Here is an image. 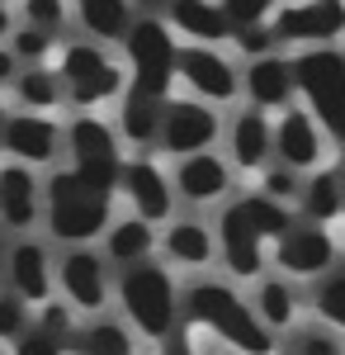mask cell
I'll list each match as a JSON object with an SVG mask.
<instances>
[{"label":"cell","instance_id":"7bdbcfd3","mask_svg":"<svg viewBox=\"0 0 345 355\" xmlns=\"http://www.w3.org/2000/svg\"><path fill=\"white\" fill-rule=\"evenodd\" d=\"M10 33V15H5V5H0V38Z\"/></svg>","mask_w":345,"mask_h":355},{"label":"cell","instance_id":"f1b7e54d","mask_svg":"<svg viewBox=\"0 0 345 355\" xmlns=\"http://www.w3.org/2000/svg\"><path fill=\"white\" fill-rule=\"evenodd\" d=\"M19 100L33 105V110H53L57 100H62V90H57V76L53 71H43V67H33L19 76Z\"/></svg>","mask_w":345,"mask_h":355},{"label":"cell","instance_id":"f6af8a7d","mask_svg":"<svg viewBox=\"0 0 345 355\" xmlns=\"http://www.w3.org/2000/svg\"><path fill=\"white\" fill-rule=\"evenodd\" d=\"M341 190H345V171H341Z\"/></svg>","mask_w":345,"mask_h":355},{"label":"cell","instance_id":"1f68e13d","mask_svg":"<svg viewBox=\"0 0 345 355\" xmlns=\"http://www.w3.org/2000/svg\"><path fill=\"white\" fill-rule=\"evenodd\" d=\"M62 351H67L62 336H53V331H43V327H24L15 336V355H62Z\"/></svg>","mask_w":345,"mask_h":355},{"label":"cell","instance_id":"9a60e30c","mask_svg":"<svg viewBox=\"0 0 345 355\" xmlns=\"http://www.w3.org/2000/svg\"><path fill=\"white\" fill-rule=\"evenodd\" d=\"M274 147H279L284 166H317V157H321V137H317L312 119H308L303 110H289L284 119H279Z\"/></svg>","mask_w":345,"mask_h":355},{"label":"cell","instance_id":"7c38bea8","mask_svg":"<svg viewBox=\"0 0 345 355\" xmlns=\"http://www.w3.org/2000/svg\"><path fill=\"white\" fill-rule=\"evenodd\" d=\"M336 256V242L326 237V227L312 223V227H289L279 237V266L289 275H321Z\"/></svg>","mask_w":345,"mask_h":355},{"label":"cell","instance_id":"44dd1931","mask_svg":"<svg viewBox=\"0 0 345 355\" xmlns=\"http://www.w3.org/2000/svg\"><path fill=\"white\" fill-rule=\"evenodd\" d=\"M170 19H175V28H185L189 38H204V43L232 33L222 5H213V0H170Z\"/></svg>","mask_w":345,"mask_h":355},{"label":"cell","instance_id":"836d02e7","mask_svg":"<svg viewBox=\"0 0 345 355\" xmlns=\"http://www.w3.org/2000/svg\"><path fill=\"white\" fill-rule=\"evenodd\" d=\"M28 10V24L43 28V33H53V28H62V15H67V0H24Z\"/></svg>","mask_w":345,"mask_h":355},{"label":"cell","instance_id":"4fadbf2b","mask_svg":"<svg viewBox=\"0 0 345 355\" xmlns=\"http://www.w3.org/2000/svg\"><path fill=\"white\" fill-rule=\"evenodd\" d=\"M118 185L128 190V199H133V209H137V218H142V223L166 218V214H170V190H166V175H161L152 162L118 166Z\"/></svg>","mask_w":345,"mask_h":355},{"label":"cell","instance_id":"52a82bcc","mask_svg":"<svg viewBox=\"0 0 345 355\" xmlns=\"http://www.w3.org/2000/svg\"><path fill=\"white\" fill-rule=\"evenodd\" d=\"M57 76L67 81V95H71L76 105H100L109 95H118V85H123L118 67H114L100 48H85V43H76V48L62 53V71H57Z\"/></svg>","mask_w":345,"mask_h":355},{"label":"cell","instance_id":"ffe728a7","mask_svg":"<svg viewBox=\"0 0 345 355\" xmlns=\"http://www.w3.org/2000/svg\"><path fill=\"white\" fill-rule=\"evenodd\" d=\"M5 270H10V279H15V294L19 299H48V289H53V279H48V256H43V246H15V256L5 261Z\"/></svg>","mask_w":345,"mask_h":355},{"label":"cell","instance_id":"d590c367","mask_svg":"<svg viewBox=\"0 0 345 355\" xmlns=\"http://www.w3.org/2000/svg\"><path fill=\"white\" fill-rule=\"evenodd\" d=\"M269 43H274V28H265V24H246V28H237V48H241V53L265 57V53H269Z\"/></svg>","mask_w":345,"mask_h":355},{"label":"cell","instance_id":"ee69618b","mask_svg":"<svg viewBox=\"0 0 345 355\" xmlns=\"http://www.w3.org/2000/svg\"><path fill=\"white\" fill-rule=\"evenodd\" d=\"M5 261H10V256H5V242H0V275H5Z\"/></svg>","mask_w":345,"mask_h":355},{"label":"cell","instance_id":"ab89813d","mask_svg":"<svg viewBox=\"0 0 345 355\" xmlns=\"http://www.w3.org/2000/svg\"><path fill=\"white\" fill-rule=\"evenodd\" d=\"M15 62H19V57L10 53V48H0V85H5V81H15Z\"/></svg>","mask_w":345,"mask_h":355},{"label":"cell","instance_id":"8fae6325","mask_svg":"<svg viewBox=\"0 0 345 355\" xmlns=\"http://www.w3.org/2000/svg\"><path fill=\"white\" fill-rule=\"evenodd\" d=\"M175 71L185 76L204 100H232L237 95V71L209 48H180L175 53Z\"/></svg>","mask_w":345,"mask_h":355},{"label":"cell","instance_id":"7402d4cb","mask_svg":"<svg viewBox=\"0 0 345 355\" xmlns=\"http://www.w3.org/2000/svg\"><path fill=\"white\" fill-rule=\"evenodd\" d=\"M269 147H274V128L265 123V114H241L237 128H232V157H237V166H260L269 157Z\"/></svg>","mask_w":345,"mask_h":355},{"label":"cell","instance_id":"e575fe53","mask_svg":"<svg viewBox=\"0 0 345 355\" xmlns=\"http://www.w3.org/2000/svg\"><path fill=\"white\" fill-rule=\"evenodd\" d=\"M24 327H28V318H24L19 294H15V289H10V294H0V336H5V341H15Z\"/></svg>","mask_w":345,"mask_h":355},{"label":"cell","instance_id":"5b68a950","mask_svg":"<svg viewBox=\"0 0 345 355\" xmlns=\"http://www.w3.org/2000/svg\"><path fill=\"white\" fill-rule=\"evenodd\" d=\"M128 62H133V90L137 95H152V100H166L170 90V76H175V43H170V28L161 19H137L128 33Z\"/></svg>","mask_w":345,"mask_h":355},{"label":"cell","instance_id":"f35d334b","mask_svg":"<svg viewBox=\"0 0 345 355\" xmlns=\"http://www.w3.org/2000/svg\"><path fill=\"white\" fill-rule=\"evenodd\" d=\"M43 331H53V336H62V341L71 336V318H67L62 303H48V308H43Z\"/></svg>","mask_w":345,"mask_h":355},{"label":"cell","instance_id":"4dcf8cb0","mask_svg":"<svg viewBox=\"0 0 345 355\" xmlns=\"http://www.w3.org/2000/svg\"><path fill=\"white\" fill-rule=\"evenodd\" d=\"M317 313L326 318V322H336V327H345V270L331 275L326 284L317 289Z\"/></svg>","mask_w":345,"mask_h":355},{"label":"cell","instance_id":"484cf974","mask_svg":"<svg viewBox=\"0 0 345 355\" xmlns=\"http://www.w3.org/2000/svg\"><path fill=\"white\" fill-rule=\"evenodd\" d=\"M166 251H170L180 266H204L213 256V242H209V232H204L199 223H175L170 237H166Z\"/></svg>","mask_w":345,"mask_h":355},{"label":"cell","instance_id":"7a4b0ae2","mask_svg":"<svg viewBox=\"0 0 345 355\" xmlns=\"http://www.w3.org/2000/svg\"><path fill=\"white\" fill-rule=\"evenodd\" d=\"M189 313H194V322L213 327L222 341H232L237 351L269 355L265 322H260V318H256V313H251L227 284H194V289H189Z\"/></svg>","mask_w":345,"mask_h":355},{"label":"cell","instance_id":"d4e9b609","mask_svg":"<svg viewBox=\"0 0 345 355\" xmlns=\"http://www.w3.org/2000/svg\"><path fill=\"white\" fill-rule=\"evenodd\" d=\"M147 251H152V227L142 218H128V223H118V227L109 232V256L123 261V266H137Z\"/></svg>","mask_w":345,"mask_h":355},{"label":"cell","instance_id":"3957f363","mask_svg":"<svg viewBox=\"0 0 345 355\" xmlns=\"http://www.w3.org/2000/svg\"><path fill=\"white\" fill-rule=\"evenodd\" d=\"M293 90H303V100L317 110V119L345 142V53L336 48H312V53L293 57Z\"/></svg>","mask_w":345,"mask_h":355},{"label":"cell","instance_id":"e0dca14e","mask_svg":"<svg viewBox=\"0 0 345 355\" xmlns=\"http://www.w3.org/2000/svg\"><path fill=\"white\" fill-rule=\"evenodd\" d=\"M62 289L80 308H105V266L90 251H71L62 261Z\"/></svg>","mask_w":345,"mask_h":355},{"label":"cell","instance_id":"d6986e66","mask_svg":"<svg viewBox=\"0 0 345 355\" xmlns=\"http://www.w3.org/2000/svg\"><path fill=\"white\" fill-rule=\"evenodd\" d=\"M175 185H180L185 199H194V204L218 199V194L227 190V166L218 162L213 152H189L185 166H180V175H175Z\"/></svg>","mask_w":345,"mask_h":355},{"label":"cell","instance_id":"5bb4252c","mask_svg":"<svg viewBox=\"0 0 345 355\" xmlns=\"http://www.w3.org/2000/svg\"><path fill=\"white\" fill-rule=\"evenodd\" d=\"M0 218L10 227H28L38 218V185L24 166H0Z\"/></svg>","mask_w":345,"mask_h":355},{"label":"cell","instance_id":"74e56055","mask_svg":"<svg viewBox=\"0 0 345 355\" xmlns=\"http://www.w3.org/2000/svg\"><path fill=\"white\" fill-rule=\"evenodd\" d=\"M293 190H298V185H293V166H284V171L274 166V171L265 175V194L269 199H289Z\"/></svg>","mask_w":345,"mask_h":355},{"label":"cell","instance_id":"83f0119b","mask_svg":"<svg viewBox=\"0 0 345 355\" xmlns=\"http://www.w3.org/2000/svg\"><path fill=\"white\" fill-rule=\"evenodd\" d=\"M303 209H308V218H312V223H326V218H336V214L345 209L341 175H317V180L308 185V194H303Z\"/></svg>","mask_w":345,"mask_h":355},{"label":"cell","instance_id":"cb8c5ba5","mask_svg":"<svg viewBox=\"0 0 345 355\" xmlns=\"http://www.w3.org/2000/svg\"><path fill=\"white\" fill-rule=\"evenodd\" d=\"M161 110H166V100L128 90V100H123V133L133 137V142H152L161 133Z\"/></svg>","mask_w":345,"mask_h":355},{"label":"cell","instance_id":"ac0fdd59","mask_svg":"<svg viewBox=\"0 0 345 355\" xmlns=\"http://www.w3.org/2000/svg\"><path fill=\"white\" fill-rule=\"evenodd\" d=\"M246 90H251V100L260 105V110H279V105H289L293 95V71L289 62H279V57H256V67L246 71Z\"/></svg>","mask_w":345,"mask_h":355},{"label":"cell","instance_id":"8992f818","mask_svg":"<svg viewBox=\"0 0 345 355\" xmlns=\"http://www.w3.org/2000/svg\"><path fill=\"white\" fill-rule=\"evenodd\" d=\"M123 308L147 336H166L175 327V284L157 266H133L123 275Z\"/></svg>","mask_w":345,"mask_h":355},{"label":"cell","instance_id":"30bf717a","mask_svg":"<svg viewBox=\"0 0 345 355\" xmlns=\"http://www.w3.org/2000/svg\"><path fill=\"white\" fill-rule=\"evenodd\" d=\"M218 137V119L209 105L199 100H175L161 110V142L170 152H209V142Z\"/></svg>","mask_w":345,"mask_h":355},{"label":"cell","instance_id":"b9f144b4","mask_svg":"<svg viewBox=\"0 0 345 355\" xmlns=\"http://www.w3.org/2000/svg\"><path fill=\"white\" fill-rule=\"evenodd\" d=\"M128 5H142V10H161L166 0H128Z\"/></svg>","mask_w":345,"mask_h":355},{"label":"cell","instance_id":"2e32d148","mask_svg":"<svg viewBox=\"0 0 345 355\" xmlns=\"http://www.w3.org/2000/svg\"><path fill=\"white\" fill-rule=\"evenodd\" d=\"M5 147L24 162H48L57 147V128L53 119H38V114H15L5 123Z\"/></svg>","mask_w":345,"mask_h":355},{"label":"cell","instance_id":"f546056e","mask_svg":"<svg viewBox=\"0 0 345 355\" xmlns=\"http://www.w3.org/2000/svg\"><path fill=\"white\" fill-rule=\"evenodd\" d=\"M260 318H265L269 327H289L293 322L289 284H279V279H265V284H260Z\"/></svg>","mask_w":345,"mask_h":355},{"label":"cell","instance_id":"6da1fadb","mask_svg":"<svg viewBox=\"0 0 345 355\" xmlns=\"http://www.w3.org/2000/svg\"><path fill=\"white\" fill-rule=\"evenodd\" d=\"M289 232V214L279 209V199L269 194H246L237 204H227L222 214V251H227V266L237 275H256L265 261H260V246Z\"/></svg>","mask_w":345,"mask_h":355},{"label":"cell","instance_id":"ba28073f","mask_svg":"<svg viewBox=\"0 0 345 355\" xmlns=\"http://www.w3.org/2000/svg\"><path fill=\"white\" fill-rule=\"evenodd\" d=\"M71 157H76V175H85L90 185L114 190L118 185V147L100 119H76L71 123Z\"/></svg>","mask_w":345,"mask_h":355},{"label":"cell","instance_id":"8d00e7d4","mask_svg":"<svg viewBox=\"0 0 345 355\" xmlns=\"http://www.w3.org/2000/svg\"><path fill=\"white\" fill-rule=\"evenodd\" d=\"M10 53L15 57H28V62H38V57L48 53V33H43V28H19V33H15V48H10Z\"/></svg>","mask_w":345,"mask_h":355},{"label":"cell","instance_id":"60d3db41","mask_svg":"<svg viewBox=\"0 0 345 355\" xmlns=\"http://www.w3.org/2000/svg\"><path fill=\"white\" fill-rule=\"evenodd\" d=\"M303 355H331V341H326V336H308Z\"/></svg>","mask_w":345,"mask_h":355},{"label":"cell","instance_id":"d6a6232c","mask_svg":"<svg viewBox=\"0 0 345 355\" xmlns=\"http://www.w3.org/2000/svg\"><path fill=\"white\" fill-rule=\"evenodd\" d=\"M269 10H274V0H222V15H227V24H232V28L260 24Z\"/></svg>","mask_w":345,"mask_h":355},{"label":"cell","instance_id":"603a6c76","mask_svg":"<svg viewBox=\"0 0 345 355\" xmlns=\"http://www.w3.org/2000/svg\"><path fill=\"white\" fill-rule=\"evenodd\" d=\"M76 15L95 38H123L133 28L128 0H76Z\"/></svg>","mask_w":345,"mask_h":355},{"label":"cell","instance_id":"277c9868","mask_svg":"<svg viewBox=\"0 0 345 355\" xmlns=\"http://www.w3.org/2000/svg\"><path fill=\"white\" fill-rule=\"evenodd\" d=\"M48 223L62 242H85L95 232H105L109 223V190L90 185L76 171L53 175V204H48Z\"/></svg>","mask_w":345,"mask_h":355},{"label":"cell","instance_id":"9c48e42d","mask_svg":"<svg viewBox=\"0 0 345 355\" xmlns=\"http://www.w3.org/2000/svg\"><path fill=\"white\" fill-rule=\"evenodd\" d=\"M345 33V0H298L289 10H279L274 38H298V43H326Z\"/></svg>","mask_w":345,"mask_h":355},{"label":"cell","instance_id":"4316f807","mask_svg":"<svg viewBox=\"0 0 345 355\" xmlns=\"http://www.w3.org/2000/svg\"><path fill=\"white\" fill-rule=\"evenodd\" d=\"M71 351L76 355H137L133 341H128V331L114 327V322H100V327L80 331L76 341H71Z\"/></svg>","mask_w":345,"mask_h":355}]
</instances>
